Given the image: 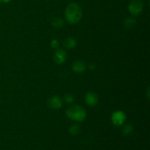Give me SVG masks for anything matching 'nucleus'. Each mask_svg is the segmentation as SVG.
Instances as JSON below:
<instances>
[{
	"mask_svg": "<svg viewBox=\"0 0 150 150\" xmlns=\"http://www.w3.org/2000/svg\"><path fill=\"white\" fill-rule=\"evenodd\" d=\"M65 18L70 24L78 23L82 18V10L77 3H70L65 10Z\"/></svg>",
	"mask_w": 150,
	"mask_h": 150,
	"instance_id": "1",
	"label": "nucleus"
},
{
	"mask_svg": "<svg viewBox=\"0 0 150 150\" xmlns=\"http://www.w3.org/2000/svg\"><path fill=\"white\" fill-rule=\"evenodd\" d=\"M67 117L70 120L74 122H83L86 117V112L83 107L78 105L69 107L66 111Z\"/></svg>",
	"mask_w": 150,
	"mask_h": 150,
	"instance_id": "2",
	"label": "nucleus"
},
{
	"mask_svg": "<svg viewBox=\"0 0 150 150\" xmlns=\"http://www.w3.org/2000/svg\"><path fill=\"white\" fill-rule=\"evenodd\" d=\"M144 4L142 0H132L128 5V10L133 16H138L142 12Z\"/></svg>",
	"mask_w": 150,
	"mask_h": 150,
	"instance_id": "3",
	"label": "nucleus"
},
{
	"mask_svg": "<svg viewBox=\"0 0 150 150\" xmlns=\"http://www.w3.org/2000/svg\"><path fill=\"white\" fill-rule=\"evenodd\" d=\"M126 114L122 111H115L111 115V122L115 126H121L125 122Z\"/></svg>",
	"mask_w": 150,
	"mask_h": 150,
	"instance_id": "4",
	"label": "nucleus"
},
{
	"mask_svg": "<svg viewBox=\"0 0 150 150\" xmlns=\"http://www.w3.org/2000/svg\"><path fill=\"white\" fill-rule=\"evenodd\" d=\"M54 62L57 63V64H62L64 63L67 59V54L66 52L62 49H56L55 53H54Z\"/></svg>",
	"mask_w": 150,
	"mask_h": 150,
	"instance_id": "5",
	"label": "nucleus"
},
{
	"mask_svg": "<svg viewBox=\"0 0 150 150\" xmlns=\"http://www.w3.org/2000/svg\"><path fill=\"white\" fill-rule=\"evenodd\" d=\"M48 104L51 108L57 110L62 106V100L59 96H53L48 99Z\"/></svg>",
	"mask_w": 150,
	"mask_h": 150,
	"instance_id": "6",
	"label": "nucleus"
},
{
	"mask_svg": "<svg viewBox=\"0 0 150 150\" xmlns=\"http://www.w3.org/2000/svg\"><path fill=\"white\" fill-rule=\"evenodd\" d=\"M85 102L89 106L94 107L98 104V97L95 93L92 92H89L85 95Z\"/></svg>",
	"mask_w": 150,
	"mask_h": 150,
	"instance_id": "7",
	"label": "nucleus"
},
{
	"mask_svg": "<svg viewBox=\"0 0 150 150\" xmlns=\"http://www.w3.org/2000/svg\"><path fill=\"white\" fill-rule=\"evenodd\" d=\"M86 64L83 61H80V60L74 62L72 65V69H73V72H75L76 73H82L86 70Z\"/></svg>",
	"mask_w": 150,
	"mask_h": 150,
	"instance_id": "8",
	"label": "nucleus"
},
{
	"mask_svg": "<svg viewBox=\"0 0 150 150\" xmlns=\"http://www.w3.org/2000/svg\"><path fill=\"white\" fill-rule=\"evenodd\" d=\"M76 40L73 38H66L64 42V47L67 49H72V48H74L76 46Z\"/></svg>",
	"mask_w": 150,
	"mask_h": 150,
	"instance_id": "9",
	"label": "nucleus"
},
{
	"mask_svg": "<svg viewBox=\"0 0 150 150\" xmlns=\"http://www.w3.org/2000/svg\"><path fill=\"white\" fill-rule=\"evenodd\" d=\"M51 24L54 26V28H57V29H60V28L63 27L64 25V21L62 18H55L52 20L51 21Z\"/></svg>",
	"mask_w": 150,
	"mask_h": 150,
	"instance_id": "10",
	"label": "nucleus"
},
{
	"mask_svg": "<svg viewBox=\"0 0 150 150\" xmlns=\"http://www.w3.org/2000/svg\"><path fill=\"white\" fill-rule=\"evenodd\" d=\"M136 25V21L135 19L131 18H128L126 19L124 22V26L126 29H131L133 28Z\"/></svg>",
	"mask_w": 150,
	"mask_h": 150,
	"instance_id": "11",
	"label": "nucleus"
},
{
	"mask_svg": "<svg viewBox=\"0 0 150 150\" xmlns=\"http://www.w3.org/2000/svg\"><path fill=\"white\" fill-rule=\"evenodd\" d=\"M69 132L73 136H76L80 132V127L78 125H73L69 128Z\"/></svg>",
	"mask_w": 150,
	"mask_h": 150,
	"instance_id": "12",
	"label": "nucleus"
},
{
	"mask_svg": "<svg viewBox=\"0 0 150 150\" xmlns=\"http://www.w3.org/2000/svg\"><path fill=\"white\" fill-rule=\"evenodd\" d=\"M133 126H132L131 125H127L125 126L124 128H123L122 133L124 136H128V135H130V133L133 132Z\"/></svg>",
	"mask_w": 150,
	"mask_h": 150,
	"instance_id": "13",
	"label": "nucleus"
},
{
	"mask_svg": "<svg viewBox=\"0 0 150 150\" xmlns=\"http://www.w3.org/2000/svg\"><path fill=\"white\" fill-rule=\"evenodd\" d=\"M64 101L66 103L72 104L75 101L74 96L73 95H71V94H66L64 96Z\"/></svg>",
	"mask_w": 150,
	"mask_h": 150,
	"instance_id": "14",
	"label": "nucleus"
},
{
	"mask_svg": "<svg viewBox=\"0 0 150 150\" xmlns=\"http://www.w3.org/2000/svg\"><path fill=\"white\" fill-rule=\"evenodd\" d=\"M59 42L57 40L54 39V40H51V48H54V49H57V48H59Z\"/></svg>",
	"mask_w": 150,
	"mask_h": 150,
	"instance_id": "15",
	"label": "nucleus"
},
{
	"mask_svg": "<svg viewBox=\"0 0 150 150\" xmlns=\"http://www.w3.org/2000/svg\"><path fill=\"white\" fill-rule=\"evenodd\" d=\"M88 67H89V69H90V70H95L96 66H95V64H94V63H90V64L88 65Z\"/></svg>",
	"mask_w": 150,
	"mask_h": 150,
	"instance_id": "16",
	"label": "nucleus"
},
{
	"mask_svg": "<svg viewBox=\"0 0 150 150\" xmlns=\"http://www.w3.org/2000/svg\"><path fill=\"white\" fill-rule=\"evenodd\" d=\"M1 2H4V3H9L10 1H11L12 0H1Z\"/></svg>",
	"mask_w": 150,
	"mask_h": 150,
	"instance_id": "17",
	"label": "nucleus"
},
{
	"mask_svg": "<svg viewBox=\"0 0 150 150\" xmlns=\"http://www.w3.org/2000/svg\"><path fill=\"white\" fill-rule=\"evenodd\" d=\"M1 0H0V4H1Z\"/></svg>",
	"mask_w": 150,
	"mask_h": 150,
	"instance_id": "18",
	"label": "nucleus"
}]
</instances>
